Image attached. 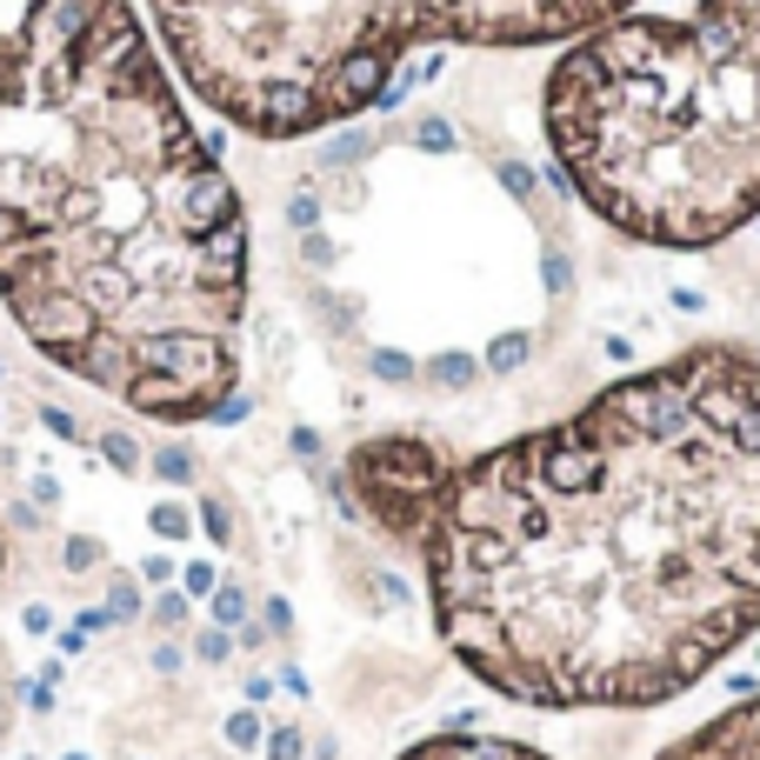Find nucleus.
<instances>
[{"label":"nucleus","mask_w":760,"mask_h":760,"mask_svg":"<svg viewBox=\"0 0 760 760\" xmlns=\"http://www.w3.org/2000/svg\"><path fill=\"white\" fill-rule=\"evenodd\" d=\"M407 554L500 701L647 714L760 634V348L694 341L461 454Z\"/></svg>","instance_id":"f257e3e1"},{"label":"nucleus","mask_w":760,"mask_h":760,"mask_svg":"<svg viewBox=\"0 0 760 760\" xmlns=\"http://www.w3.org/2000/svg\"><path fill=\"white\" fill-rule=\"evenodd\" d=\"M0 300L167 428L240 387L247 214L134 0H0Z\"/></svg>","instance_id":"f03ea898"},{"label":"nucleus","mask_w":760,"mask_h":760,"mask_svg":"<svg viewBox=\"0 0 760 760\" xmlns=\"http://www.w3.org/2000/svg\"><path fill=\"white\" fill-rule=\"evenodd\" d=\"M560 181L601 227L694 253L760 220V0L621 14L541 88Z\"/></svg>","instance_id":"7ed1b4c3"},{"label":"nucleus","mask_w":760,"mask_h":760,"mask_svg":"<svg viewBox=\"0 0 760 760\" xmlns=\"http://www.w3.org/2000/svg\"><path fill=\"white\" fill-rule=\"evenodd\" d=\"M188 94L253 140L387 107L413 47H567L634 0H147Z\"/></svg>","instance_id":"20e7f679"},{"label":"nucleus","mask_w":760,"mask_h":760,"mask_svg":"<svg viewBox=\"0 0 760 760\" xmlns=\"http://www.w3.org/2000/svg\"><path fill=\"white\" fill-rule=\"evenodd\" d=\"M454 461H461V454H454L447 441H434V434L387 428V434L354 441L348 461H341V474H348V494H354V507H361V521H367L387 547L407 554L420 514H428V500H434V487H441V474H447Z\"/></svg>","instance_id":"39448f33"},{"label":"nucleus","mask_w":760,"mask_h":760,"mask_svg":"<svg viewBox=\"0 0 760 760\" xmlns=\"http://www.w3.org/2000/svg\"><path fill=\"white\" fill-rule=\"evenodd\" d=\"M654 760H760V688L740 694L734 707H721L714 721L673 734Z\"/></svg>","instance_id":"423d86ee"},{"label":"nucleus","mask_w":760,"mask_h":760,"mask_svg":"<svg viewBox=\"0 0 760 760\" xmlns=\"http://www.w3.org/2000/svg\"><path fill=\"white\" fill-rule=\"evenodd\" d=\"M400 760H554L528 740H507V734H474V727H454V734H428L413 740Z\"/></svg>","instance_id":"0eeeda50"},{"label":"nucleus","mask_w":760,"mask_h":760,"mask_svg":"<svg viewBox=\"0 0 760 760\" xmlns=\"http://www.w3.org/2000/svg\"><path fill=\"white\" fill-rule=\"evenodd\" d=\"M387 140H407V127H333L327 134V154H320V167H327V174H354V167L367 160V154H381Z\"/></svg>","instance_id":"6e6552de"},{"label":"nucleus","mask_w":760,"mask_h":760,"mask_svg":"<svg viewBox=\"0 0 760 760\" xmlns=\"http://www.w3.org/2000/svg\"><path fill=\"white\" fill-rule=\"evenodd\" d=\"M420 381H428L434 394H474V387H480V354H467V348H441V354L420 361Z\"/></svg>","instance_id":"1a4fd4ad"},{"label":"nucleus","mask_w":760,"mask_h":760,"mask_svg":"<svg viewBox=\"0 0 760 760\" xmlns=\"http://www.w3.org/2000/svg\"><path fill=\"white\" fill-rule=\"evenodd\" d=\"M147 474H154L160 487H194V480H201V454H194L188 441H154V447H147Z\"/></svg>","instance_id":"9d476101"},{"label":"nucleus","mask_w":760,"mask_h":760,"mask_svg":"<svg viewBox=\"0 0 760 760\" xmlns=\"http://www.w3.org/2000/svg\"><path fill=\"white\" fill-rule=\"evenodd\" d=\"M528 361H534V333L507 327V333H494V341H487V354H480V374H494V381H514Z\"/></svg>","instance_id":"9b49d317"},{"label":"nucleus","mask_w":760,"mask_h":760,"mask_svg":"<svg viewBox=\"0 0 760 760\" xmlns=\"http://www.w3.org/2000/svg\"><path fill=\"white\" fill-rule=\"evenodd\" d=\"M147 528H154V541H167V547L194 541V534H201V521H194V500H181V494L154 500V507H147Z\"/></svg>","instance_id":"f8f14e48"},{"label":"nucleus","mask_w":760,"mask_h":760,"mask_svg":"<svg viewBox=\"0 0 760 760\" xmlns=\"http://www.w3.org/2000/svg\"><path fill=\"white\" fill-rule=\"evenodd\" d=\"M107 614H114V627H134V621H147V587H140V574H107V601H101Z\"/></svg>","instance_id":"ddd939ff"},{"label":"nucleus","mask_w":760,"mask_h":760,"mask_svg":"<svg viewBox=\"0 0 760 760\" xmlns=\"http://www.w3.org/2000/svg\"><path fill=\"white\" fill-rule=\"evenodd\" d=\"M207 621H214V627H227V634L253 621V601H247V587H240V580H227V574H220V587L207 594Z\"/></svg>","instance_id":"4468645a"},{"label":"nucleus","mask_w":760,"mask_h":760,"mask_svg":"<svg viewBox=\"0 0 760 760\" xmlns=\"http://www.w3.org/2000/svg\"><path fill=\"white\" fill-rule=\"evenodd\" d=\"M194 521H201V534H207L214 547H234V500H227L220 487H207V494L194 500Z\"/></svg>","instance_id":"2eb2a0df"},{"label":"nucleus","mask_w":760,"mask_h":760,"mask_svg":"<svg viewBox=\"0 0 760 760\" xmlns=\"http://www.w3.org/2000/svg\"><path fill=\"white\" fill-rule=\"evenodd\" d=\"M94 447H101V461H107L114 474H127V480H134V474L147 467V447H140V441H134L127 428H101V434H94Z\"/></svg>","instance_id":"dca6fc26"},{"label":"nucleus","mask_w":760,"mask_h":760,"mask_svg":"<svg viewBox=\"0 0 760 760\" xmlns=\"http://www.w3.org/2000/svg\"><path fill=\"white\" fill-rule=\"evenodd\" d=\"M494 181L514 194L521 207H534V194L547 188V181H541V167H528V160H514V154H500V160H494Z\"/></svg>","instance_id":"f3484780"},{"label":"nucleus","mask_w":760,"mask_h":760,"mask_svg":"<svg viewBox=\"0 0 760 760\" xmlns=\"http://www.w3.org/2000/svg\"><path fill=\"white\" fill-rule=\"evenodd\" d=\"M220 740H227L234 753H253V747L268 740V714H261V707H234V714L220 721Z\"/></svg>","instance_id":"a211bd4d"},{"label":"nucleus","mask_w":760,"mask_h":760,"mask_svg":"<svg viewBox=\"0 0 760 760\" xmlns=\"http://www.w3.org/2000/svg\"><path fill=\"white\" fill-rule=\"evenodd\" d=\"M147 621H154V627H160V634H181V627H188V621H194V601H188V594H181V587H160V594H154V601H147Z\"/></svg>","instance_id":"6ab92c4d"},{"label":"nucleus","mask_w":760,"mask_h":760,"mask_svg":"<svg viewBox=\"0 0 760 760\" xmlns=\"http://www.w3.org/2000/svg\"><path fill=\"white\" fill-rule=\"evenodd\" d=\"M60 567H67V574L107 567V541H101V534H67V541H60Z\"/></svg>","instance_id":"aec40b11"},{"label":"nucleus","mask_w":760,"mask_h":760,"mask_svg":"<svg viewBox=\"0 0 760 760\" xmlns=\"http://www.w3.org/2000/svg\"><path fill=\"white\" fill-rule=\"evenodd\" d=\"M367 367H374V381H387V387H413V381H420V361L400 354V348H374Z\"/></svg>","instance_id":"412c9836"},{"label":"nucleus","mask_w":760,"mask_h":760,"mask_svg":"<svg viewBox=\"0 0 760 760\" xmlns=\"http://www.w3.org/2000/svg\"><path fill=\"white\" fill-rule=\"evenodd\" d=\"M407 140H413V147H428V154H454V147H461L454 121H441V114H420V121H407Z\"/></svg>","instance_id":"4be33fe9"},{"label":"nucleus","mask_w":760,"mask_h":760,"mask_svg":"<svg viewBox=\"0 0 760 760\" xmlns=\"http://www.w3.org/2000/svg\"><path fill=\"white\" fill-rule=\"evenodd\" d=\"M188 654H194V660H201V667H227V660H234V634H227V627H214V621H207V627H201V634H194V640H188Z\"/></svg>","instance_id":"5701e85b"},{"label":"nucleus","mask_w":760,"mask_h":760,"mask_svg":"<svg viewBox=\"0 0 760 760\" xmlns=\"http://www.w3.org/2000/svg\"><path fill=\"white\" fill-rule=\"evenodd\" d=\"M261 753H268V760H307V734H300L294 721H274L268 740H261Z\"/></svg>","instance_id":"b1692460"},{"label":"nucleus","mask_w":760,"mask_h":760,"mask_svg":"<svg viewBox=\"0 0 760 760\" xmlns=\"http://www.w3.org/2000/svg\"><path fill=\"white\" fill-rule=\"evenodd\" d=\"M541 281L554 300H574V261H567V247H547L541 253Z\"/></svg>","instance_id":"393cba45"},{"label":"nucleus","mask_w":760,"mask_h":760,"mask_svg":"<svg viewBox=\"0 0 760 760\" xmlns=\"http://www.w3.org/2000/svg\"><path fill=\"white\" fill-rule=\"evenodd\" d=\"M320 214H327V201H320L314 188H294V194H287V227H294V234H314Z\"/></svg>","instance_id":"a878e982"},{"label":"nucleus","mask_w":760,"mask_h":760,"mask_svg":"<svg viewBox=\"0 0 760 760\" xmlns=\"http://www.w3.org/2000/svg\"><path fill=\"white\" fill-rule=\"evenodd\" d=\"M253 614H261V627H268L274 640H294V601H287V594H268Z\"/></svg>","instance_id":"bb28decb"},{"label":"nucleus","mask_w":760,"mask_h":760,"mask_svg":"<svg viewBox=\"0 0 760 760\" xmlns=\"http://www.w3.org/2000/svg\"><path fill=\"white\" fill-rule=\"evenodd\" d=\"M214 587H220V567H214V560H188V567H181V594H188V601H207Z\"/></svg>","instance_id":"cd10ccee"},{"label":"nucleus","mask_w":760,"mask_h":760,"mask_svg":"<svg viewBox=\"0 0 760 760\" xmlns=\"http://www.w3.org/2000/svg\"><path fill=\"white\" fill-rule=\"evenodd\" d=\"M300 261H307V274H327L333 261H341V247H333V240L314 227V234H300Z\"/></svg>","instance_id":"c85d7f7f"},{"label":"nucleus","mask_w":760,"mask_h":760,"mask_svg":"<svg viewBox=\"0 0 760 760\" xmlns=\"http://www.w3.org/2000/svg\"><path fill=\"white\" fill-rule=\"evenodd\" d=\"M134 574H140V587H181V560L174 554H147Z\"/></svg>","instance_id":"c756f323"},{"label":"nucleus","mask_w":760,"mask_h":760,"mask_svg":"<svg viewBox=\"0 0 760 760\" xmlns=\"http://www.w3.org/2000/svg\"><path fill=\"white\" fill-rule=\"evenodd\" d=\"M41 428H47L54 441H88V428H80L67 407H54V400H41Z\"/></svg>","instance_id":"7c9ffc66"},{"label":"nucleus","mask_w":760,"mask_h":760,"mask_svg":"<svg viewBox=\"0 0 760 760\" xmlns=\"http://www.w3.org/2000/svg\"><path fill=\"white\" fill-rule=\"evenodd\" d=\"M147 667H154V673H167V681H174V673L188 667V647H181V640H160V647L147 654Z\"/></svg>","instance_id":"2f4dec72"},{"label":"nucleus","mask_w":760,"mask_h":760,"mask_svg":"<svg viewBox=\"0 0 760 760\" xmlns=\"http://www.w3.org/2000/svg\"><path fill=\"white\" fill-rule=\"evenodd\" d=\"M247 407H253V394H247V387H234V394L214 407V428H240V420H247Z\"/></svg>","instance_id":"473e14b6"},{"label":"nucleus","mask_w":760,"mask_h":760,"mask_svg":"<svg viewBox=\"0 0 760 760\" xmlns=\"http://www.w3.org/2000/svg\"><path fill=\"white\" fill-rule=\"evenodd\" d=\"M287 447H294V461H307V467H320V454H327L314 428H294V434H287Z\"/></svg>","instance_id":"72a5a7b5"},{"label":"nucleus","mask_w":760,"mask_h":760,"mask_svg":"<svg viewBox=\"0 0 760 760\" xmlns=\"http://www.w3.org/2000/svg\"><path fill=\"white\" fill-rule=\"evenodd\" d=\"M21 627H27L34 640H47V634H54V608H41V601H27V608H21Z\"/></svg>","instance_id":"f704fd0d"},{"label":"nucleus","mask_w":760,"mask_h":760,"mask_svg":"<svg viewBox=\"0 0 760 760\" xmlns=\"http://www.w3.org/2000/svg\"><path fill=\"white\" fill-rule=\"evenodd\" d=\"M8 521H14L21 534H41V521H47V514H41L34 500H8Z\"/></svg>","instance_id":"c9c22d12"},{"label":"nucleus","mask_w":760,"mask_h":760,"mask_svg":"<svg viewBox=\"0 0 760 760\" xmlns=\"http://www.w3.org/2000/svg\"><path fill=\"white\" fill-rule=\"evenodd\" d=\"M27 500L41 507V514H47V507H60V480H54V474H34V487H27Z\"/></svg>","instance_id":"e433bc0d"},{"label":"nucleus","mask_w":760,"mask_h":760,"mask_svg":"<svg viewBox=\"0 0 760 760\" xmlns=\"http://www.w3.org/2000/svg\"><path fill=\"white\" fill-rule=\"evenodd\" d=\"M268 640H274V634H268V627H261V614H253V621H247V627H234V647H247V654H261V647H268Z\"/></svg>","instance_id":"4c0bfd02"},{"label":"nucleus","mask_w":760,"mask_h":760,"mask_svg":"<svg viewBox=\"0 0 760 760\" xmlns=\"http://www.w3.org/2000/svg\"><path fill=\"white\" fill-rule=\"evenodd\" d=\"M240 694H247V707H268V701H274V673H247Z\"/></svg>","instance_id":"58836bf2"},{"label":"nucleus","mask_w":760,"mask_h":760,"mask_svg":"<svg viewBox=\"0 0 760 760\" xmlns=\"http://www.w3.org/2000/svg\"><path fill=\"white\" fill-rule=\"evenodd\" d=\"M307 760H341V740H333V734H314V740H307Z\"/></svg>","instance_id":"ea45409f"},{"label":"nucleus","mask_w":760,"mask_h":760,"mask_svg":"<svg viewBox=\"0 0 760 760\" xmlns=\"http://www.w3.org/2000/svg\"><path fill=\"white\" fill-rule=\"evenodd\" d=\"M73 627H80V634H101V627H114V614H107V608H88V614H80Z\"/></svg>","instance_id":"a19ab883"},{"label":"nucleus","mask_w":760,"mask_h":760,"mask_svg":"<svg viewBox=\"0 0 760 760\" xmlns=\"http://www.w3.org/2000/svg\"><path fill=\"white\" fill-rule=\"evenodd\" d=\"M27 707H34V714H54V688H41V681H27Z\"/></svg>","instance_id":"79ce46f5"},{"label":"nucleus","mask_w":760,"mask_h":760,"mask_svg":"<svg viewBox=\"0 0 760 760\" xmlns=\"http://www.w3.org/2000/svg\"><path fill=\"white\" fill-rule=\"evenodd\" d=\"M54 640H60V654H80V647H88V640H94V634H80V627H60V634H54Z\"/></svg>","instance_id":"37998d69"},{"label":"nucleus","mask_w":760,"mask_h":760,"mask_svg":"<svg viewBox=\"0 0 760 760\" xmlns=\"http://www.w3.org/2000/svg\"><path fill=\"white\" fill-rule=\"evenodd\" d=\"M601 354H608V361H634V348L621 341V333H608V341H601Z\"/></svg>","instance_id":"c03bdc74"},{"label":"nucleus","mask_w":760,"mask_h":760,"mask_svg":"<svg viewBox=\"0 0 760 760\" xmlns=\"http://www.w3.org/2000/svg\"><path fill=\"white\" fill-rule=\"evenodd\" d=\"M0 574H8V534H0Z\"/></svg>","instance_id":"a18cd8bd"},{"label":"nucleus","mask_w":760,"mask_h":760,"mask_svg":"<svg viewBox=\"0 0 760 760\" xmlns=\"http://www.w3.org/2000/svg\"><path fill=\"white\" fill-rule=\"evenodd\" d=\"M0 387H8V361H0Z\"/></svg>","instance_id":"49530a36"},{"label":"nucleus","mask_w":760,"mask_h":760,"mask_svg":"<svg viewBox=\"0 0 760 760\" xmlns=\"http://www.w3.org/2000/svg\"><path fill=\"white\" fill-rule=\"evenodd\" d=\"M60 760H88V753H60Z\"/></svg>","instance_id":"de8ad7c7"}]
</instances>
